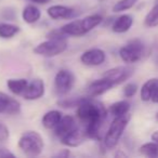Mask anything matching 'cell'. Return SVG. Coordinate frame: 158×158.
<instances>
[{
	"label": "cell",
	"instance_id": "cb8c5ba5",
	"mask_svg": "<svg viewBox=\"0 0 158 158\" xmlns=\"http://www.w3.org/2000/svg\"><path fill=\"white\" fill-rule=\"evenodd\" d=\"M144 24L147 27L158 26V0H155V3H154L153 8L146 14L144 20Z\"/></svg>",
	"mask_w": 158,
	"mask_h": 158
},
{
	"label": "cell",
	"instance_id": "83f0119b",
	"mask_svg": "<svg viewBox=\"0 0 158 158\" xmlns=\"http://www.w3.org/2000/svg\"><path fill=\"white\" fill-rule=\"evenodd\" d=\"M136 91H138V86L133 82H129L123 88V95L126 98H132L133 95H135Z\"/></svg>",
	"mask_w": 158,
	"mask_h": 158
},
{
	"label": "cell",
	"instance_id": "d6986e66",
	"mask_svg": "<svg viewBox=\"0 0 158 158\" xmlns=\"http://www.w3.org/2000/svg\"><path fill=\"white\" fill-rule=\"evenodd\" d=\"M62 113L60 110H49L42 117V125L46 129H54L62 119Z\"/></svg>",
	"mask_w": 158,
	"mask_h": 158
},
{
	"label": "cell",
	"instance_id": "4dcf8cb0",
	"mask_svg": "<svg viewBox=\"0 0 158 158\" xmlns=\"http://www.w3.org/2000/svg\"><path fill=\"white\" fill-rule=\"evenodd\" d=\"M8 157H14V154L11 153L7 147L0 145V158H8Z\"/></svg>",
	"mask_w": 158,
	"mask_h": 158
},
{
	"label": "cell",
	"instance_id": "5bb4252c",
	"mask_svg": "<svg viewBox=\"0 0 158 158\" xmlns=\"http://www.w3.org/2000/svg\"><path fill=\"white\" fill-rule=\"evenodd\" d=\"M49 18L52 20H61V19H70L75 14V10L70 7H66V6H51L48 10H47Z\"/></svg>",
	"mask_w": 158,
	"mask_h": 158
},
{
	"label": "cell",
	"instance_id": "9a60e30c",
	"mask_svg": "<svg viewBox=\"0 0 158 158\" xmlns=\"http://www.w3.org/2000/svg\"><path fill=\"white\" fill-rule=\"evenodd\" d=\"M133 24V18L129 14H123L114 21L112 25V31L117 34L127 33Z\"/></svg>",
	"mask_w": 158,
	"mask_h": 158
},
{
	"label": "cell",
	"instance_id": "7a4b0ae2",
	"mask_svg": "<svg viewBox=\"0 0 158 158\" xmlns=\"http://www.w3.org/2000/svg\"><path fill=\"white\" fill-rule=\"evenodd\" d=\"M44 143L42 136L37 131L33 130L25 131L19 140V147L28 157L39 156L44 149Z\"/></svg>",
	"mask_w": 158,
	"mask_h": 158
},
{
	"label": "cell",
	"instance_id": "4316f807",
	"mask_svg": "<svg viewBox=\"0 0 158 158\" xmlns=\"http://www.w3.org/2000/svg\"><path fill=\"white\" fill-rule=\"evenodd\" d=\"M138 1L139 0H118L114 5V7H113V11L115 13L127 11V10L131 9L132 7H134Z\"/></svg>",
	"mask_w": 158,
	"mask_h": 158
},
{
	"label": "cell",
	"instance_id": "3957f363",
	"mask_svg": "<svg viewBox=\"0 0 158 158\" xmlns=\"http://www.w3.org/2000/svg\"><path fill=\"white\" fill-rule=\"evenodd\" d=\"M130 120V115H123V116L114 117V120L112 121L110 128L106 131L104 136L103 143L106 148H114L118 142L120 141L123 132L128 126V123Z\"/></svg>",
	"mask_w": 158,
	"mask_h": 158
},
{
	"label": "cell",
	"instance_id": "d6a6232c",
	"mask_svg": "<svg viewBox=\"0 0 158 158\" xmlns=\"http://www.w3.org/2000/svg\"><path fill=\"white\" fill-rule=\"evenodd\" d=\"M70 155V152H69V149H63L62 152H59L57 154H55L54 155V157H60V158H66V157H68V156Z\"/></svg>",
	"mask_w": 158,
	"mask_h": 158
},
{
	"label": "cell",
	"instance_id": "2e32d148",
	"mask_svg": "<svg viewBox=\"0 0 158 158\" xmlns=\"http://www.w3.org/2000/svg\"><path fill=\"white\" fill-rule=\"evenodd\" d=\"M158 90V78H152L147 80L141 89V100L144 102H148L152 100L156 91Z\"/></svg>",
	"mask_w": 158,
	"mask_h": 158
},
{
	"label": "cell",
	"instance_id": "30bf717a",
	"mask_svg": "<svg viewBox=\"0 0 158 158\" xmlns=\"http://www.w3.org/2000/svg\"><path fill=\"white\" fill-rule=\"evenodd\" d=\"M113 87H114V84L110 79L103 77L101 79H97L89 85L87 88V95L90 98L100 97V95H103L104 93H106L108 90H110Z\"/></svg>",
	"mask_w": 158,
	"mask_h": 158
},
{
	"label": "cell",
	"instance_id": "ffe728a7",
	"mask_svg": "<svg viewBox=\"0 0 158 158\" xmlns=\"http://www.w3.org/2000/svg\"><path fill=\"white\" fill-rule=\"evenodd\" d=\"M8 89L15 95H22L25 89L28 86V80L24 78L20 79H9L7 81Z\"/></svg>",
	"mask_w": 158,
	"mask_h": 158
},
{
	"label": "cell",
	"instance_id": "7402d4cb",
	"mask_svg": "<svg viewBox=\"0 0 158 158\" xmlns=\"http://www.w3.org/2000/svg\"><path fill=\"white\" fill-rule=\"evenodd\" d=\"M102 21H103V18L100 14H92V15H88L85 19H81L82 25H84V28L86 31V33H89L93 28L99 26L102 23Z\"/></svg>",
	"mask_w": 158,
	"mask_h": 158
},
{
	"label": "cell",
	"instance_id": "277c9868",
	"mask_svg": "<svg viewBox=\"0 0 158 158\" xmlns=\"http://www.w3.org/2000/svg\"><path fill=\"white\" fill-rule=\"evenodd\" d=\"M67 40L66 39H51L37 44L34 48V52L40 56L44 57H53L59 54L65 52L67 49Z\"/></svg>",
	"mask_w": 158,
	"mask_h": 158
},
{
	"label": "cell",
	"instance_id": "6da1fadb",
	"mask_svg": "<svg viewBox=\"0 0 158 158\" xmlns=\"http://www.w3.org/2000/svg\"><path fill=\"white\" fill-rule=\"evenodd\" d=\"M77 117L86 123L85 132L87 138L99 139L102 125L107 117V112L101 102L88 97L77 106Z\"/></svg>",
	"mask_w": 158,
	"mask_h": 158
},
{
	"label": "cell",
	"instance_id": "44dd1931",
	"mask_svg": "<svg viewBox=\"0 0 158 158\" xmlns=\"http://www.w3.org/2000/svg\"><path fill=\"white\" fill-rule=\"evenodd\" d=\"M110 115H113L114 117H119L123 116V115H127L130 110V103L126 100L123 101H118L113 103L110 106Z\"/></svg>",
	"mask_w": 158,
	"mask_h": 158
},
{
	"label": "cell",
	"instance_id": "603a6c76",
	"mask_svg": "<svg viewBox=\"0 0 158 158\" xmlns=\"http://www.w3.org/2000/svg\"><path fill=\"white\" fill-rule=\"evenodd\" d=\"M20 31V27L9 23H1L0 24V38L9 39L16 35Z\"/></svg>",
	"mask_w": 158,
	"mask_h": 158
},
{
	"label": "cell",
	"instance_id": "ba28073f",
	"mask_svg": "<svg viewBox=\"0 0 158 158\" xmlns=\"http://www.w3.org/2000/svg\"><path fill=\"white\" fill-rule=\"evenodd\" d=\"M44 91H46V86L42 79L36 78L33 79L31 82H28V86L25 89L24 93H23V98L28 101H35L44 95Z\"/></svg>",
	"mask_w": 158,
	"mask_h": 158
},
{
	"label": "cell",
	"instance_id": "ac0fdd59",
	"mask_svg": "<svg viewBox=\"0 0 158 158\" xmlns=\"http://www.w3.org/2000/svg\"><path fill=\"white\" fill-rule=\"evenodd\" d=\"M22 18L23 21L27 24H34L38 22L41 18V12L36 6L28 5L23 9L22 11Z\"/></svg>",
	"mask_w": 158,
	"mask_h": 158
},
{
	"label": "cell",
	"instance_id": "484cf974",
	"mask_svg": "<svg viewBox=\"0 0 158 158\" xmlns=\"http://www.w3.org/2000/svg\"><path fill=\"white\" fill-rule=\"evenodd\" d=\"M88 98L87 97H79V98H68V99H62V100H59L57 101V104L60 106L64 108H70V107H75V106H78L80 103L85 101V100Z\"/></svg>",
	"mask_w": 158,
	"mask_h": 158
},
{
	"label": "cell",
	"instance_id": "7c38bea8",
	"mask_svg": "<svg viewBox=\"0 0 158 158\" xmlns=\"http://www.w3.org/2000/svg\"><path fill=\"white\" fill-rule=\"evenodd\" d=\"M87 138L85 129L81 130L79 127H76L74 130L67 133L65 136L60 139L61 143L67 147H77L84 142V140Z\"/></svg>",
	"mask_w": 158,
	"mask_h": 158
},
{
	"label": "cell",
	"instance_id": "d590c367",
	"mask_svg": "<svg viewBox=\"0 0 158 158\" xmlns=\"http://www.w3.org/2000/svg\"><path fill=\"white\" fill-rule=\"evenodd\" d=\"M152 101H153L154 103H158V90L156 91V93L154 94V97L152 98Z\"/></svg>",
	"mask_w": 158,
	"mask_h": 158
},
{
	"label": "cell",
	"instance_id": "8fae6325",
	"mask_svg": "<svg viewBox=\"0 0 158 158\" xmlns=\"http://www.w3.org/2000/svg\"><path fill=\"white\" fill-rule=\"evenodd\" d=\"M21 112V103L5 92L0 91V114L18 115Z\"/></svg>",
	"mask_w": 158,
	"mask_h": 158
},
{
	"label": "cell",
	"instance_id": "836d02e7",
	"mask_svg": "<svg viewBox=\"0 0 158 158\" xmlns=\"http://www.w3.org/2000/svg\"><path fill=\"white\" fill-rule=\"evenodd\" d=\"M31 2L37 3V5H47L51 1V0H29Z\"/></svg>",
	"mask_w": 158,
	"mask_h": 158
},
{
	"label": "cell",
	"instance_id": "f1b7e54d",
	"mask_svg": "<svg viewBox=\"0 0 158 158\" xmlns=\"http://www.w3.org/2000/svg\"><path fill=\"white\" fill-rule=\"evenodd\" d=\"M48 38H51V39H67L68 36L62 31V28H57V29H53L50 33L47 35Z\"/></svg>",
	"mask_w": 158,
	"mask_h": 158
},
{
	"label": "cell",
	"instance_id": "4fadbf2b",
	"mask_svg": "<svg viewBox=\"0 0 158 158\" xmlns=\"http://www.w3.org/2000/svg\"><path fill=\"white\" fill-rule=\"evenodd\" d=\"M76 127H77V123L74 117L69 116V115H66V116L62 117L60 123H57V126L53 130H54L55 135L59 139H62L67 133H69L72 130H74Z\"/></svg>",
	"mask_w": 158,
	"mask_h": 158
},
{
	"label": "cell",
	"instance_id": "e0dca14e",
	"mask_svg": "<svg viewBox=\"0 0 158 158\" xmlns=\"http://www.w3.org/2000/svg\"><path fill=\"white\" fill-rule=\"evenodd\" d=\"M62 31L67 36H74V37H80V36L86 35V31L84 28L81 20H75L67 23L64 26L61 27Z\"/></svg>",
	"mask_w": 158,
	"mask_h": 158
},
{
	"label": "cell",
	"instance_id": "8d00e7d4",
	"mask_svg": "<svg viewBox=\"0 0 158 158\" xmlns=\"http://www.w3.org/2000/svg\"><path fill=\"white\" fill-rule=\"evenodd\" d=\"M115 156H116V157H118V156H123V157H126L127 155H126V154H123V153H120V152H118V153H117Z\"/></svg>",
	"mask_w": 158,
	"mask_h": 158
},
{
	"label": "cell",
	"instance_id": "52a82bcc",
	"mask_svg": "<svg viewBox=\"0 0 158 158\" xmlns=\"http://www.w3.org/2000/svg\"><path fill=\"white\" fill-rule=\"evenodd\" d=\"M133 73L134 69L131 66H117L112 69H108L103 75V77L110 79L114 84V86H116V85H120L126 80H128L133 75Z\"/></svg>",
	"mask_w": 158,
	"mask_h": 158
},
{
	"label": "cell",
	"instance_id": "74e56055",
	"mask_svg": "<svg viewBox=\"0 0 158 158\" xmlns=\"http://www.w3.org/2000/svg\"><path fill=\"white\" fill-rule=\"evenodd\" d=\"M156 119L158 120V112H157V114H156Z\"/></svg>",
	"mask_w": 158,
	"mask_h": 158
},
{
	"label": "cell",
	"instance_id": "9c48e42d",
	"mask_svg": "<svg viewBox=\"0 0 158 158\" xmlns=\"http://www.w3.org/2000/svg\"><path fill=\"white\" fill-rule=\"evenodd\" d=\"M106 54L103 50L98 48H92L85 51L80 56V61L87 66H99L105 62Z\"/></svg>",
	"mask_w": 158,
	"mask_h": 158
},
{
	"label": "cell",
	"instance_id": "5b68a950",
	"mask_svg": "<svg viewBox=\"0 0 158 158\" xmlns=\"http://www.w3.org/2000/svg\"><path fill=\"white\" fill-rule=\"evenodd\" d=\"M144 50V44L140 39H132L119 49V56L125 63L132 64L142 59Z\"/></svg>",
	"mask_w": 158,
	"mask_h": 158
},
{
	"label": "cell",
	"instance_id": "f546056e",
	"mask_svg": "<svg viewBox=\"0 0 158 158\" xmlns=\"http://www.w3.org/2000/svg\"><path fill=\"white\" fill-rule=\"evenodd\" d=\"M9 136H10V132H9L8 127L5 125V123H0V143L8 141Z\"/></svg>",
	"mask_w": 158,
	"mask_h": 158
},
{
	"label": "cell",
	"instance_id": "d4e9b609",
	"mask_svg": "<svg viewBox=\"0 0 158 158\" xmlns=\"http://www.w3.org/2000/svg\"><path fill=\"white\" fill-rule=\"evenodd\" d=\"M140 153L142 155L149 158H157L158 157V143L156 142H148L143 144L140 147Z\"/></svg>",
	"mask_w": 158,
	"mask_h": 158
},
{
	"label": "cell",
	"instance_id": "8992f818",
	"mask_svg": "<svg viewBox=\"0 0 158 158\" xmlns=\"http://www.w3.org/2000/svg\"><path fill=\"white\" fill-rule=\"evenodd\" d=\"M75 76L68 69H60L54 77V89L59 95H65L73 89Z\"/></svg>",
	"mask_w": 158,
	"mask_h": 158
},
{
	"label": "cell",
	"instance_id": "1f68e13d",
	"mask_svg": "<svg viewBox=\"0 0 158 158\" xmlns=\"http://www.w3.org/2000/svg\"><path fill=\"white\" fill-rule=\"evenodd\" d=\"M153 59L156 64H158V38L156 39L153 48Z\"/></svg>",
	"mask_w": 158,
	"mask_h": 158
},
{
	"label": "cell",
	"instance_id": "e575fe53",
	"mask_svg": "<svg viewBox=\"0 0 158 158\" xmlns=\"http://www.w3.org/2000/svg\"><path fill=\"white\" fill-rule=\"evenodd\" d=\"M152 140H153L154 142L158 143V130H157V131H155L153 134H152Z\"/></svg>",
	"mask_w": 158,
	"mask_h": 158
}]
</instances>
